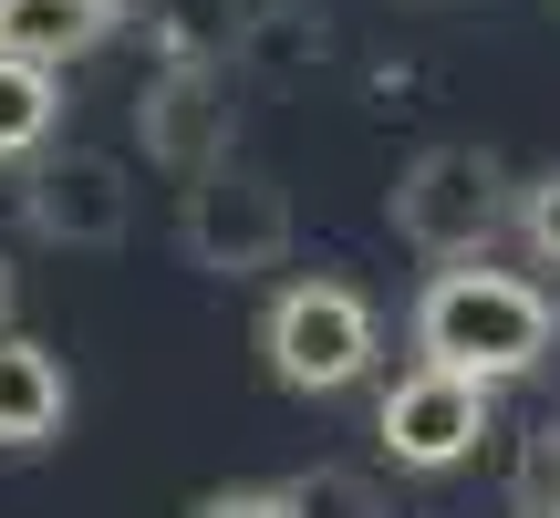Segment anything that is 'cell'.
Wrapping results in <instances>:
<instances>
[{"instance_id": "52a82bcc", "label": "cell", "mask_w": 560, "mask_h": 518, "mask_svg": "<svg viewBox=\"0 0 560 518\" xmlns=\"http://www.w3.org/2000/svg\"><path fill=\"white\" fill-rule=\"evenodd\" d=\"M136 136H145V156L177 166V177H208V166H229V136H240L229 73H219V62H166V73L136 94Z\"/></svg>"}, {"instance_id": "277c9868", "label": "cell", "mask_w": 560, "mask_h": 518, "mask_svg": "<svg viewBox=\"0 0 560 518\" xmlns=\"http://www.w3.org/2000/svg\"><path fill=\"white\" fill-rule=\"evenodd\" d=\"M177 239L198 270L219 280H249V270H280L291 259V198H280V177L260 166H208V177H187V208H177Z\"/></svg>"}, {"instance_id": "7a4b0ae2", "label": "cell", "mask_w": 560, "mask_h": 518, "mask_svg": "<svg viewBox=\"0 0 560 518\" xmlns=\"http://www.w3.org/2000/svg\"><path fill=\"white\" fill-rule=\"evenodd\" d=\"M384 219H395V239L425 249V259H488V239H499L520 208H509V166L488 156V145L446 136V145H425V156L395 177Z\"/></svg>"}, {"instance_id": "3957f363", "label": "cell", "mask_w": 560, "mask_h": 518, "mask_svg": "<svg viewBox=\"0 0 560 518\" xmlns=\"http://www.w3.org/2000/svg\"><path fill=\"white\" fill-rule=\"evenodd\" d=\"M260 353H270V374L291 384V395H353V384L374 374L384 332H374V301H363L353 280L312 270L260 311Z\"/></svg>"}, {"instance_id": "8992f818", "label": "cell", "mask_w": 560, "mask_h": 518, "mask_svg": "<svg viewBox=\"0 0 560 518\" xmlns=\"http://www.w3.org/2000/svg\"><path fill=\"white\" fill-rule=\"evenodd\" d=\"M21 219L52 249H115L125 228H136V187H125V166L104 156V145H62V156L42 145L32 187H21Z\"/></svg>"}, {"instance_id": "5b68a950", "label": "cell", "mask_w": 560, "mask_h": 518, "mask_svg": "<svg viewBox=\"0 0 560 518\" xmlns=\"http://www.w3.org/2000/svg\"><path fill=\"white\" fill-rule=\"evenodd\" d=\"M488 415H499V384H467V374H446V363H405V374L384 384V404H374V436H384L395 467L446 478V467L478 457Z\"/></svg>"}, {"instance_id": "9a60e30c", "label": "cell", "mask_w": 560, "mask_h": 518, "mask_svg": "<svg viewBox=\"0 0 560 518\" xmlns=\"http://www.w3.org/2000/svg\"><path fill=\"white\" fill-rule=\"evenodd\" d=\"M198 518H291V498H280V487H219Z\"/></svg>"}, {"instance_id": "4fadbf2b", "label": "cell", "mask_w": 560, "mask_h": 518, "mask_svg": "<svg viewBox=\"0 0 560 518\" xmlns=\"http://www.w3.org/2000/svg\"><path fill=\"white\" fill-rule=\"evenodd\" d=\"M509 508H520V518H560V415L520 436V467H509Z\"/></svg>"}, {"instance_id": "2e32d148", "label": "cell", "mask_w": 560, "mask_h": 518, "mask_svg": "<svg viewBox=\"0 0 560 518\" xmlns=\"http://www.w3.org/2000/svg\"><path fill=\"white\" fill-rule=\"evenodd\" d=\"M0 332H11V259H0Z\"/></svg>"}, {"instance_id": "6da1fadb", "label": "cell", "mask_w": 560, "mask_h": 518, "mask_svg": "<svg viewBox=\"0 0 560 518\" xmlns=\"http://www.w3.org/2000/svg\"><path fill=\"white\" fill-rule=\"evenodd\" d=\"M405 332H416V363H446V374H467V384H520V374L550 363L560 311H550L540 280H520V270L446 259L416 291V321H405Z\"/></svg>"}, {"instance_id": "7c38bea8", "label": "cell", "mask_w": 560, "mask_h": 518, "mask_svg": "<svg viewBox=\"0 0 560 518\" xmlns=\"http://www.w3.org/2000/svg\"><path fill=\"white\" fill-rule=\"evenodd\" d=\"M280 498H291V518H384L363 467H301V478H280Z\"/></svg>"}, {"instance_id": "8fae6325", "label": "cell", "mask_w": 560, "mask_h": 518, "mask_svg": "<svg viewBox=\"0 0 560 518\" xmlns=\"http://www.w3.org/2000/svg\"><path fill=\"white\" fill-rule=\"evenodd\" d=\"M52 125H62V73L0 52V166H11V156H42Z\"/></svg>"}, {"instance_id": "5bb4252c", "label": "cell", "mask_w": 560, "mask_h": 518, "mask_svg": "<svg viewBox=\"0 0 560 518\" xmlns=\"http://www.w3.org/2000/svg\"><path fill=\"white\" fill-rule=\"evenodd\" d=\"M520 239H529V259H540V270H560V166L520 198Z\"/></svg>"}, {"instance_id": "ba28073f", "label": "cell", "mask_w": 560, "mask_h": 518, "mask_svg": "<svg viewBox=\"0 0 560 518\" xmlns=\"http://www.w3.org/2000/svg\"><path fill=\"white\" fill-rule=\"evenodd\" d=\"M115 21H125V0H0V52L62 73V62L104 52V42H115Z\"/></svg>"}, {"instance_id": "9c48e42d", "label": "cell", "mask_w": 560, "mask_h": 518, "mask_svg": "<svg viewBox=\"0 0 560 518\" xmlns=\"http://www.w3.org/2000/svg\"><path fill=\"white\" fill-rule=\"evenodd\" d=\"M73 415V374L32 332H0V446H52Z\"/></svg>"}, {"instance_id": "30bf717a", "label": "cell", "mask_w": 560, "mask_h": 518, "mask_svg": "<svg viewBox=\"0 0 560 518\" xmlns=\"http://www.w3.org/2000/svg\"><path fill=\"white\" fill-rule=\"evenodd\" d=\"M260 21H270V0H156L166 62H229Z\"/></svg>"}]
</instances>
